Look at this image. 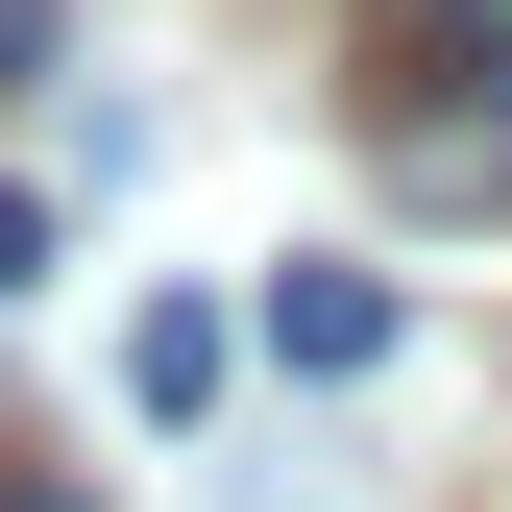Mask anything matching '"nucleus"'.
<instances>
[{"instance_id": "423d86ee", "label": "nucleus", "mask_w": 512, "mask_h": 512, "mask_svg": "<svg viewBox=\"0 0 512 512\" xmlns=\"http://www.w3.org/2000/svg\"><path fill=\"white\" fill-rule=\"evenodd\" d=\"M0 512H74V488H25V464H0Z\"/></svg>"}, {"instance_id": "f257e3e1", "label": "nucleus", "mask_w": 512, "mask_h": 512, "mask_svg": "<svg viewBox=\"0 0 512 512\" xmlns=\"http://www.w3.org/2000/svg\"><path fill=\"white\" fill-rule=\"evenodd\" d=\"M366 98H464V122H512V0H415V25H366Z\"/></svg>"}, {"instance_id": "7ed1b4c3", "label": "nucleus", "mask_w": 512, "mask_h": 512, "mask_svg": "<svg viewBox=\"0 0 512 512\" xmlns=\"http://www.w3.org/2000/svg\"><path fill=\"white\" fill-rule=\"evenodd\" d=\"M220 366H244V342H220L196 293H171V317H122V415H147V439H196V415H220Z\"/></svg>"}, {"instance_id": "20e7f679", "label": "nucleus", "mask_w": 512, "mask_h": 512, "mask_svg": "<svg viewBox=\"0 0 512 512\" xmlns=\"http://www.w3.org/2000/svg\"><path fill=\"white\" fill-rule=\"evenodd\" d=\"M0 293H49V196H0Z\"/></svg>"}, {"instance_id": "f03ea898", "label": "nucleus", "mask_w": 512, "mask_h": 512, "mask_svg": "<svg viewBox=\"0 0 512 512\" xmlns=\"http://www.w3.org/2000/svg\"><path fill=\"white\" fill-rule=\"evenodd\" d=\"M269 366H293V391L391 366V269H269Z\"/></svg>"}, {"instance_id": "39448f33", "label": "nucleus", "mask_w": 512, "mask_h": 512, "mask_svg": "<svg viewBox=\"0 0 512 512\" xmlns=\"http://www.w3.org/2000/svg\"><path fill=\"white\" fill-rule=\"evenodd\" d=\"M25 74H49V0H0V98H25Z\"/></svg>"}]
</instances>
